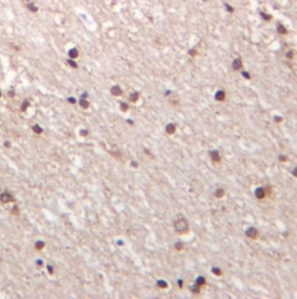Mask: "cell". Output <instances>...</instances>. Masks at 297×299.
<instances>
[{
	"mask_svg": "<svg viewBox=\"0 0 297 299\" xmlns=\"http://www.w3.org/2000/svg\"><path fill=\"white\" fill-rule=\"evenodd\" d=\"M242 67V63H241V58H235L234 60V62H233V69L234 70H239L240 68Z\"/></svg>",
	"mask_w": 297,
	"mask_h": 299,
	"instance_id": "3957f363",
	"label": "cell"
},
{
	"mask_svg": "<svg viewBox=\"0 0 297 299\" xmlns=\"http://www.w3.org/2000/svg\"><path fill=\"white\" fill-rule=\"evenodd\" d=\"M33 129H34V132H35V133H41V132H42V130H41L40 126H36V125H35Z\"/></svg>",
	"mask_w": 297,
	"mask_h": 299,
	"instance_id": "5bb4252c",
	"label": "cell"
},
{
	"mask_svg": "<svg viewBox=\"0 0 297 299\" xmlns=\"http://www.w3.org/2000/svg\"><path fill=\"white\" fill-rule=\"evenodd\" d=\"M204 283H205V279L203 278V277L197 279V284H198V285H200V284H204Z\"/></svg>",
	"mask_w": 297,
	"mask_h": 299,
	"instance_id": "2e32d148",
	"label": "cell"
},
{
	"mask_svg": "<svg viewBox=\"0 0 297 299\" xmlns=\"http://www.w3.org/2000/svg\"><path fill=\"white\" fill-rule=\"evenodd\" d=\"M136 99H138V94L134 92V94L131 96V101H136Z\"/></svg>",
	"mask_w": 297,
	"mask_h": 299,
	"instance_id": "e0dca14e",
	"label": "cell"
},
{
	"mask_svg": "<svg viewBox=\"0 0 297 299\" xmlns=\"http://www.w3.org/2000/svg\"><path fill=\"white\" fill-rule=\"evenodd\" d=\"M277 31H279V33H280V34H285V33H287L285 28L283 27L282 25H279V27H277Z\"/></svg>",
	"mask_w": 297,
	"mask_h": 299,
	"instance_id": "7c38bea8",
	"label": "cell"
},
{
	"mask_svg": "<svg viewBox=\"0 0 297 299\" xmlns=\"http://www.w3.org/2000/svg\"><path fill=\"white\" fill-rule=\"evenodd\" d=\"M111 92L112 94L114 95V96H120L121 94H122V91H121V89L119 88L118 85H116V86H113V88L111 89Z\"/></svg>",
	"mask_w": 297,
	"mask_h": 299,
	"instance_id": "5b68a950",
	"label": "cell"
},
{
	"mask_svg": "<svg viewBox=\"0 0 297 299\" xmlns=\"http://www.w3.org/2000/svg\"><path fill=\"white\" fill-rule=\"evenodd\" d=\"M69 56H70V58H76L78 56V50L75 48H72L70 51H69Z\"/></svg>",
	"mask_w": 297,
	"mask_h": 299,
	"instance_id": "ba28073f",
	"label": "cell"
},
{
	"mask_svg": "<svg viewBox=\"0 0 297 299\" xmlns=\"http://www.w3.org/2000/svg\"><path fill=\"white\" fill-rule=\"evenodd\" d=\"M167 132L168 133H174L175 132V126L173 124H169L168 126H167Z\"/></svg>",
	"mask_w": 297,
	"mask_h": 299,
	"instance_id": "8fae6325",
	"label": "cell"
},
{
	"mask_svg": "<svg viewBox=\"0 0 297 299\" xmlns=\"http://www.w3.org/2000/svg\"><path fill=\"white\" fill-rule=\"evenodd\" d=\"M216 98L218 99V101H223V99L225 98V94H224V91H218V92H217Z\"/></svg>",
	"mask_w": 297,
	"mask_h": 299,
	"instance_id": "30bf717a",
	"label": "cell"
},
{
	"mask_svg": "<svg viewBox=\"0 0 297 299\" xmlns=\"http://www.w3.org/2000/svg\"><path fill=\"white\" fill-rule=\"evenodd\" d=\"M42 247H43L42 242H39V244H36V248H42Z\"/></svg>",
	"mask_w": 297,
	"mask_h": 299,
	"instance_id": "ffe728a7",
	"label": "cell"
},
{
	"mask_svg": "<svg viewBox=\"0 0 297 299\" xmlns=\"http://www.w3.org/2000/svg\"><path fill=\"white\" fill-rule=\"evenodd\" d=\"M244 76L246 77V78H249V74H247V73H244Z\"/></svg>",
	"mask_w": 297,
	"mask_h": 299,
	"instance_id": "44dd1931",
	"label": "cell"
},
{
	"mask_svg": "<svg viewBox=\"0 0 297 299\" xmlns=\"http://www.w3.org/2000/svg\"><path fill=\"white\" fill-rule=\"evenodd\" d=\"M175 230L177 231L178 234H186L189 231V224L186 222V220L184 217H178L176 221H175Z\"/></svg>",
	"mask_w": 297,
	"mask_h": 299,
	"instance_id": "6da1fadb",
	"label": "cell"
},
{
	"mask_svg": "<svg viewBox=\"0 0 297 299\" xmlns=\"http://www.w3.org/2000/svg\"><path fill=\"white\" fill-rule=\"evenodd\" d=\"M255 195H256L259 199H263L264 196L267 195V193H266V190H264L263 188H260V189H257L256 192H255Z\"/></svg>",
	"mask_w": 297,
	"mask_h": 299,
	"instance_id": "277c9868",
	"label": "cell"
},
{
	"mask_svg": "<svg viewBox=\"0 0 297 299\" xmlns=\"http://www.w3.org/2000/svg\"><path fill=\"white\" fill-rule=\"evenodd\" d=\"M246 235L248 236V237H251V238H256L257 237V230H256V229H254V228H251V229H248V230L246 231Z\"/></svg>",
	"mask_w": 297,
	"mask_h": 299,
	"instance_id": "7a4b0ae2",
	"label": "cell"
},
{
	"mask_svg": "<svg viewBox=\"0 0 297 299\" xmlns=\"http://www.w3.org/2000/svg\"><path fill=\"white\" fill-rule=\"evenodd\" d=\"M287 57L288 58H292V57H294V53H292V51H289V53L287 54Z\"/></svg>",
	"mask_w": 297,
	"mask_h": 299,
	"instance_id": "d6986e66",
	"label": "cell"
},
{
	"mask_svg": "<svg viewBox=\"0 0 297 299\" xmlns=\"http://www.w3.org/2000/svg\"><path fill=\"white\" fill-rule=\"evenodd\" d=\"M0 200L3 201V202H8V201L12 200V198H11L9 194H7V193H4L3 195L0 196Z\"/></svg>",
	"mask_w": 297,
	"mask_h": 299,
	"instance_id": "52a82bcc",
	"label": "cell"
},
{
	"mask_svg": "<svg viewBox=\"0 0 297 299\" xmlns=\"http://www.w3.org/2000/svg\"><path fill=\"white\" fill-rule=\"evenodd\" d=\"M223 194H224V190L223 189H218L217 190V193H216V195H217V198H223Z\"/></svg>",
	"mask_w": 297,
	"mask_h": 299,
	"instance_id": "4fadbf2b",
	"label": "cell"
},
{
	"mask_svg": "<svg viewBox=\"0 0 297 299\" xmlns=\"http://www.w3.org/2000/svg\"><path fill=\"white\" fill-rule=\"evenodd\" d=\"M81 105H82L83 108H88V107H89L88 101H83V99H82V101H81Z\"/></svg>",
	"mask_w": 297,
	"mask_h": 299,
	"instance_id": "9a60e30c",
	"label": "cell"
},
{
	"mask_svg": "<svg viewBox=\"0 0 297 299\" xmlns=\"http://www.w3.org/2000/svg\"><path fill=\"white\" fill-rule=\"evenodd\" d=\"M0 96H1V92H0Z\"/></svg>",
	"mask_w": 297,
	"mask_h": 299,
	"instance_id": "7402d4cb",
	"label": "cell"
},
{
	"mask_svg": "<svg viewBox=\"0 0 297 299\" xmlns=\"http://www.w3.org/2000/svg\"><path fill=\"white\" fill-rule=\"evenodd\" d=\"M68 63H69V64H70V66H71V67H72V68H76V67H77V64H76V62L71 61V60H69V61H68Z\"/></svg>",
	"mask_w": 297,
	"mask_h": 299,
	"instance_id": "ac0fdd59",
	"label": "cell"
},
{
	"mask_svg": "<svg viewBox=\"0 0 297 299\" xmlns=\"http://www.w3.org/2000/svg\"><path fill=\"white\" fill-rule=\"evenodd\" d=\"M27 8L30 11V12H33V13H36V12H37V10H39L37 6H35L33 3H28L27 4Z\"/></svg>",
	"mask_w": 297,
	"mask_h": 299,
	"instance_id": "8992f818",
	"label": "cell"
},
{
	"mask_svg": "<svg viewBox=\"0 0 297 299\" xmlns=\"http://www.w3.org/2000/svg\"><path fill=\"white\" fill-rule=\"evenodd\" d=\"M211 155H212V159H213L214 161H219V160H220V157H219V154H218V152H217V151H213V152H211Z\"/></svg>",
	"mask_w": 297,
	"mask_h": 299,
	"instance_id": "9c48e42d",
	"label": "cell"
}]
</instances>
